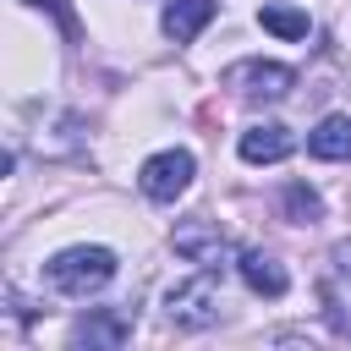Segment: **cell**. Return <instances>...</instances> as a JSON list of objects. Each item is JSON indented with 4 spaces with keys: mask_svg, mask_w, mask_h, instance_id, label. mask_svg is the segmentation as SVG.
Returning a JSON list of instances; mask_svg holds the SVG:
<instances>
[{
    "mask_svg": "<svg viewBox=\"0 0 351 351\" xmlns=\"http://www.w3.org/2000/svg\"><path fill=\"white\" fill-rule=\"evenodd\" d=\"M44 280L60 296H93L115 280V252L110 247H66L44 263Z\"/></svg>",
    "mask_w": 351,
    "mask_h": 351,
    "instance_id": "1",
    "label": "cell"
},
{
    "mask_svg": "<svg viewBox=\"0 0 351 351\" xmlns=\"http://www.w3.org/2000/svg\"><path fill=\"white\" fill-rule=\"evenodd\" d=\"M165 318L176 329H208L219 318V291H214V274H192L181 285L165 291Z\"/></svg>",
    "mask_w": 351,
    "mask_h": 351,
    "instance_id": "2",
    "label": "cell"
},
{
    "mask_svg": "<svg viewBox=\"0 0 351 351\" xmlns=\"http://www.w3.org/2000/svg\"><path fill=\"white\" fill-rule=\"evenodd\" d=\"M219 82L241 99H285L296 88V71L280 66V60H236V66H225Z\"/></svg>",
    "mask_w": 351,
    "mask_h": 351,
    "instance_id": "3",
    "label": "cell"
},
{
    "mask_svg": "<svg viewBox=\"0 0 351 351\" xmlns=\"http://www.w3.org/2000/svg\"><path fill=\"white\" fill-rule=\"evenodd\" d=\"M192 154L186 148H165V154H154V159H143V170H137V186H143V197H154V203H176L186 186H192Z\"/></svg>",
    "mask_w": 351,
    "mask_h": 351,
    "instance_id": "4",
    "label": "cell"
},
{
    "mask_svg": "<svg viewBox=\"0 0 351 351\" xmlns=\"http://www.w3.org/2000/svg\"><path fill=\"white\" fill-rule=\"evenodd\" d=\"M296 148V137L280 126V121H263V126H247L241 132V143H236V154L247 159V165H280L285 154Z\"/></svg>",
    "mask_w": 351,
    "mask_h": 351,
    "instance_id": "5",
    "label": "cell"
},
{
    "mask_svg": "<svg viewBox=\"0 0 351 351\" xmlns=\"http://www.w3.org/2000/svg\"><path fill=\"white\" fill-rule=\"evenodd\" d=\"M176 252L208 269V263H219V258H225V230H219V225H208V219H192V225H181V230H176Z\"/></svg>",
    "mask_w": 351,
    "mask_h": 351,
    "instance_id": "6",
    "label": "cell"
},
{
    "mask_svg": "<svg viewBox=\"0 0 351 351\" xmlns=\"http://www.w3.org/2000/svg\"><path fill=\"white\" fill-rule=\"evenodd\" d=\"M214 11H219L214 0H170L159 22H165V33H170L176 44H192V38H197V33L214 22Z\"/></svg>",
    "mask_w": 351,
    "mask_h": 351,
    "instance_id": "7",
    "label": "cell"
},
{
    "mask_svg": "<svg viewBox=\"0 0 351 351\" xmlns=\"http://www.w3.org/2000/svg\"><path fill=\"white\" fill-rule=\"evenodd\" d=\"M307 154L313 159H329V165H346L351 159V115H324L307 132Z\"/></svg>",
    "mask_w": 351,
    "mask_h": 351,
    "instance_id": "8",
    "label": "cell"
},
{
    "mask_svg": "<svg viewBox=\"0 0 351 351\" xmlns=\"http://www.w3.org/2000/svg\"><path fill=\"white\" fill-rule=\"evenodd\" d=\"M236 269H241V280H247L258 296H285V285H291V274L280 269V258H269V252H258V247H247Z\"/></svg>",
    "mask_w": 351,
    "mask_h": 351,
    "instance_id": "9",
    "label": "cell"
},
{
    "mask_svg": "<svg viewBox=\"0 0 351 351\" xmlns=\"http://www.w3.org/2000/svg\"><path fill=\"white\" fill-rule=\"evenodd\" d=\"M258 22H263L274 38H307V11H296V5H263Z\"/></svg>",
    "mask_w": 351,
    "mask_h": 351,
    "instance_id": "10",
    "label": "cell"
},
{
    "mask_svg": "<svg viewBox=\"0 0 351 351\" xmlns=\"http://www.w3.org/2000/svg\"><path fill=\"white\" fill-rule=\"evenodd\" d=\"M285 214H291L296 225H313V219L324 214V203H318V192H313V186H302V181H296V186H285Z\"/></svg>",
    "mask_w": 351,
    "mask_h": 351,
    "instance_id": "11",
    "label": "cell"
},
{
    "mask_svg": "<svg viewBox=\"0 0 351 351\" xmlns=\"http://www.w3.org/2000/svg\"><path fill=\"white\" fill-rule=\"evenodd\" d=\"M126 329H132V324H126V318L115 313V318H99V324H82V329H77V340H88V346H115V340H126Z\"/></svg>",
    "mask_w": 351,
    "mask_h": 351,
    "instance_id": "12",
    "label": "cell"
},
{
    "mask_svg": "<svg viewBox=\"0 0 351 351\" xmlns=\"http://www.w3.org/2000/svg\"><path fill=\"white\" fill-rule=\"evenodd\" d=\"M335 274H346V280H351V241H346V247H335Z\"/></svg>",
    "mask_w": 351,
    "mask_h": 351,
    "instance_id": "13",
    "label": "cell"
}]
</instances>
